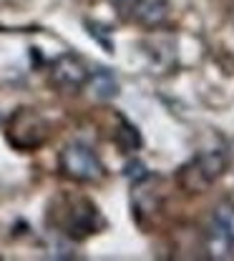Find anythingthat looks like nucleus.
<instances>
[{
    "label": "nucleus",
    "instance_id": "nucleus-1",
    "mask_svg": "<svg viewBox=\"0 0 234 261\" xmlns=\"http://www.w3.org/2000/svg\"><path fill=\"white\" fill-rule=\"evenodd\" d=\"M48 221L73 241H83V239L99 233L101 228L106 226L99 206L91 198L68 194L53 198L51 211H48Z\"/></svg>",
    "mask_w": 234,
    "mask_h": 261
},
{
    "label": "nucleus",
    "instance_id": "nucleus-2",
    "mask_svg": "<svg viewBox=\"0 0 234 261\" xmlns=\"http://www.w3.org/2000/svg\"><path fill=\"white\" fill-rule=\"evenodd\" d=\"M227 171V156L224 151H201L197 153L189 163H184L179 168V186L186 191V194H204L209 191Z\"/></svg>",
    "mask_w": 234,
    "mask_h": 261
},
{
    "label": "nucleus",
    "instance_id": "nucleus-3",
    "mask_svg": "<svg viewBox=\"0 0 234 261\" xmlns=\"http://www.w3.org/2000/svg\"><path fill=\"white\" fill-rule=\"evenodd\" d=\"M5 138L18 151H35L48 138V121L35 108H18L5 123Z\"/></svg>",
    "mask_w": 234,
    "mask_h": 261
},
{
    "label": "nucleus",
    "instance_id": "nucleus-4",
    "mask_svg": "<svg viewBox=\"0 0 234 261\" xmlns=\"http://www.w3.org/2000/svg\"><path fill=\"white\" fill-rule=\"evenodd\" d=\"M58 166L63 176L78 184H99L106 178V168L101 163L99 153L86 143H68L58 156Z\"/></svg>",
    "mask_w": 234,
    "mask_h": 261
},
{
    "label": "nucleus",
    "instance_id": "nucleus-5",
    "mask_svg": "<svg viewBox=\"0 0 234 261\" xmlns=\"http://www.w3.org/2000/svg\"><path fill=\"white\" fill-rule=\"evenodd\" d=\"M88 65L81 56L76 53H66L61 56L53 68H51V83L61 91V93H78L81 88H86L88 81Z\"/></svg>",
    "mask_w": 234,
    "mask_h": 261
},
{
    "label": "nucleus",
    "instance_id": "nucleus-6",
    "mask_svg": "<svg viewBox=\"0 0 234 261\" xmlns=\"http://www.w3.org/2000/svg\"><path fill=\"white\" fill-rule=\"evenodd\" d=\"M131 15L144 28H159L169 15V0H136Z\"/></svg>",
    "mask_w": 234,
    "mask_h": 261
},
{
    "label": "nucleus",
    "instance_id": "nucleus-7",
    "mask_svg": "<svg viewBox=\"0 0 234 261\" xmlns=\"http://www.w3.org/2000/svg\"><path fill=\"white\" fill-rule=\"evenodd\" d=\"M86 86L91 88V96L96 100H111L119 93V81H116V75L108 68H99V70L88 73Z\"/></svg>",
    "mask_w": 234,
    "mask_h": 261
},
{
    "label": "nucleus",
    "instance_id": "nucleus-8",
    "mask_svg": "<svg viewBox=\"0 0 234 261\" xmlns=\"http://www.w3.org/2000/svg\"><path fill=\"white\" fill-rule=\"evenodd\" d=\"M209 228H214L217 233H222L234 246V203L232 201H222V203L214 208Z\"/></svg>",
    "mask_w": 234,
    "mask_h": 261
},
{
    "label": "nucleus",
    "instance_id": "nucleus-9",
    "mask_svg": "<svg viewBox=\"0 0 234 261\" xmlns=\"http://www.w3.org/2000/svg\"><path fill=\"white\" fill-rule=\"evenodd\" d=\"M126 176L134 181V184H141V181H146L149 178V171H146V166L141 161H131L126 166Z\"/></svg>",
    "mask_w": 234,
    "mask_h": 261
},
{
    "label": "nucleus",
    "instance_id": "nucleus-10",
    "mask_svg": "<svg viewBox=\"0 0 234 261\" xmlns=\"http://www.w3.org/2000/svg\"><path fill=\"white\" fill-rule=\"evenodd\" d=\"M111 3H113V5H116V8L121 10V13H129V10L134 8L136 0H111Z\"/></svg>",
    "mask_w": 234,
    "mask_h": 261
},
{
    "label": "nucleus",
    "instance_id": "nucleus-11",
    "mask_svg": "<svg viewBox=\"0 0 234 261\" xmlns=\"http://www.w3.org/2000/svg\"><path fill=\"white\" fill-rule=\"evenodd\" d=\"M232 153H234V141H232Z\"/></svg>",
    "mask_w": 234,
    "mask_h": 261
}]
</instances>
